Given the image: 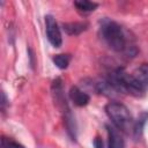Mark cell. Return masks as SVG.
Instances as JSON below:
<instances>
[{"label":"cell","instance_id":"1","mask_svg":"<svg viewBox=\"0 0 148 148\" xmlns=\"http://www.w3.org/2000/svg\"><path fill=\"white\" fill-rule=\"evenodd\" d=\"M108 82L116 91L130 94L133 96H141L146 91L140 82L134 77V75L128 74L123 68H118L112 72Z\"/></svg>","mask_w":148,"mask_h":148},{"label":"cell","instance_id":"2","mask_svg":"<svg viewBox=\"0 0 148 148\" xmlns=\"http://www.w3.org/2000/svg\"><path fill=\"white\" fill-rule=\"evenodd\" d=\"M105 112L116 128L125 133H128L130 130L133 131L134 123L132 116L124 104L119 102H110L105 105Z\"/></svg>","mask_w":148,"mask_h":148},{"label":"cell","instance_id":"3","mask_svg":"<svg viewBox=\"0 0 148 148\" xmlns=\"http://www.w3.org/2000/svg\"><path fill=\"white\" fill-rule=\"evenodd\" d=\"M101 34L105 43L114 51H124L126 49V38L121 27L110 20H105L101 25Z\"/></svg>","mask_w":148,"mask_h":148},{"label":"cell","instance_id":"4","mask_svg":"<svg viewBox=\"0 0 148 148\" xmlns=\"http://www.w3.org/2000/svg\"><path fill=\"white\" fill-rule=\"evenodd\" d=\"M45 27H46V37L50 44L54 47H60L62 44V38L60 29L56 22V18L52 15L45 16Z\"/></svg>","mask_w":148,"mask_h":148},{"label":"cell","instance_id":"5","mask_svg":"<svg viewBox=\"0 0 148 148\" xmlns=\"http://www.w3.org/2000/svg\"><path fill=\"white\" fill-rule=\"evenodd\" d=\"M108 136H109V148H125V141L119 133V130L106 125Z\"/></svg>","mask_w":148,"mask_h":148},{"label":"cell","instance_id":"6","mask_svg":"<svg viewBox=\"0 0 148 148\" xmlns=\"http://www.w3.org/2000/svg\"><path fill=\"white\" fill-rule=\"evenodd\" d=\"M69 97L76 106H86L90 101V96L77 87H72L71 88Z\"/></svg>","mask_w":148,"mask_h":148},{"label":"cell","instance_id":"7","mask_svg":"<svg viewBox=\"0 0 148 148\" xmlns=\"http://www.w3.org/2000/svg\"><path fill=\"white\" fill-rule=\"evenodd\" d=\"M88 28V23L86 22H71V23H64V30L66 34L76 36L83 32Z\"/></svg>","mask_w":148,"mask_h":148},{"label":"cell","instance_id":"8","mask_svg":"<svg viewBox=\"0 0 148 148\" xmlns=\"http://www.w3.org/2000/svg\"><path fill=\"white\" fill-rule=\"evenodd\" d=\"M133 75L140 82V84L145 88V90H147L148 89V64L140 65Z\"/></svg>","mask_w":148,"mask_h":148},{"label":"cell","instance_id":"9","mask_svg":"<svg viewBox=\"0 0 148 148\" xmlns=\"http://www.w3.org/2000/svg\"><path fill=\"white\" fill-rule=\"evenodd\" d=\"M74 6L80 13L88 14V13L94 12L97 8L98 5L96 2H91V1H88V0H79V1H74Z\"/></svg>","mask_w":148,"mask_h":148},{"label":"cell","instance_id":"10","mask_svg":"<svg viewBox=\"0 0 148 148\" xmlns=\"http://www.w3.org/2000/svg\"><path fill=\"white\" fill-rule=\"evenodd\" d=\"M54 65L60 68V69H65L68 67L69 65V61H71V56L69 54H56L53 58H52Z\"/></svg>","mask_w":148,"mask_h":148},{"label":"cell","instance_id":"11","mask_svg":"<svg viewBox=\"0 0 148 148\" xmlns=\"http://www.w3.org/2000/svg\"><path fill=\"white\" fill-rule=\"evenodd\" d=\"M147 119H148V114L147 113H142L138 118V120L134 123V125H133V134H134V138L135 139H138L141 135L142 130H143V125H145V123H146Z\"/></svg>","mask_w":148,"mask_h":148},{"label":"cell","instance_id":"12","mask_svg":"<svg viewBox=\"0 0 148 148\" xmlns=\"http://www.w3.org/2000/svg\"><path fill=\"white\" fill-rule=\"evenodd\" d=\"M1 146H2V148H24L22 145H20L15 140L9 139V138H5V136L1 140Z\"/></svg>","mask_w":148,"mask_h":148},{"label":"cell","instance_id":"13","mask_svg":"<svg viewBox=\"0 0 148 148\" xmlns=\"http://www.w3.org/2000/svg\"><path fill=\"white\" fill-rule=\"evenodd\" d=\"M94 147H95V148H104L103 140H102L99 136H96V138L94 139Z\"/></svg>","mask_w":148,"mask_h":148}]
</instances>
